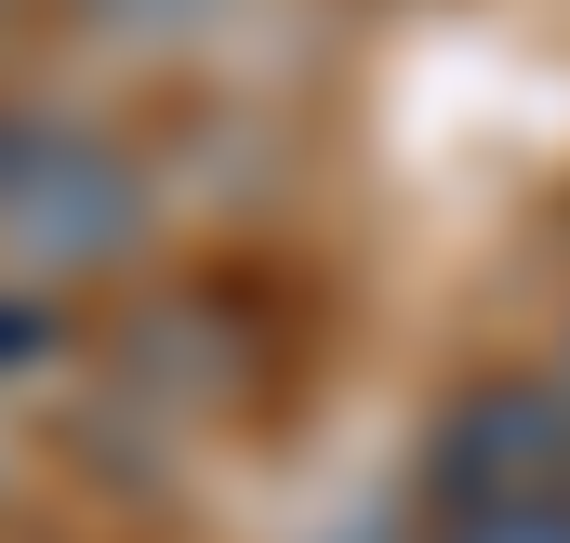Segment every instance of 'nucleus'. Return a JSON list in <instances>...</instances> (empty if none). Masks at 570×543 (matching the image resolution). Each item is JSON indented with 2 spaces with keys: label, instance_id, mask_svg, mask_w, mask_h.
<instances>
[{
  "label": "nucleus",
  "instance_id": "nucleus-1",
  "mask_svg": "<svg viewBox=\"0 0 570 543\" xmlns=\"http://www.w3.org/2000/svg\"><path fill=\"white\" fill-rule=\"evenodd\" d=\"M134 226H146V199H134V172H120L107 146L53 134V120H0V239L94 266V253H120Z\"/></svg>",
  "mask_w": 570,
  "mask_h": 543
},
{
  "label": "nucleus",
  "instance_id": "nucleus-4",
  "mask_svg": "<svg viewBox=\"0 0 570 543\" xmlns=\"http://www.w3.org/2000/svg\"><path fill=\"white\" fill-rule=\"evenodd\" d=\"M0 358H40V318H27V292H0Z\"/></svg>",
  "mask_w": 570,
  "mask_h": 543
},
{
  "label": "nucleus",
  "instance_id": "nucleus-2",
  "mask_svg": "<svg viewBox=\"0 0 570 543\" xmlns=\"http://www.w3.org/2000/svg\"><path fill=\"white\" fill-rule=\"evenodd\" d=\"M438 504H570V398H478L438 437Z\"/></svg>",
  "mask_w": 570,
  "mask_h": 543
},
{
  "label": "nucleus",
  "instance_id": "nucleus-3",
  "mask_svg": "<svg viewBox=\"0 0 570 543\" xmlns=\"http://www.w3.org/2000/svg\"><path fill=\"white\" fill-rule=\"evenodd\" d=\"M438 543H570V504H438Z\"/></svg>",
  "mask_w": 570,
  "mask_h": 543
}]
</instances>
